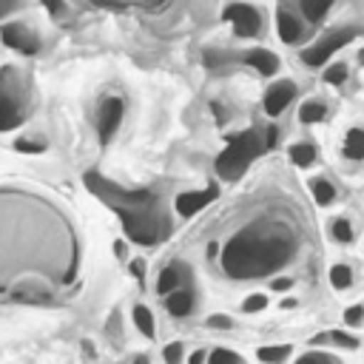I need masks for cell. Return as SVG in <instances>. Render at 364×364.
Returning a JSON list of instances; mask_svg holds the SVG:
<instances>
[{
    "label": "cell",
    "mask_w": 364,
    "mask_h": 364,
    "mask_svg": "<svg viewBox=\"0 0 364 364\" xmlns=\"http://www.w3.org/2000/svg\"><path fill=\"white\" fill-rule=\"evenodd\" d=\"M82 276V239L71 213L43 191L0 185V296L68 299Z\"/></svg>",
    "instance_id": "1"
},
{
    "label": "cell",
    "mask_w": 364,
    "mask_h": 364,
    "mask_svg": "<svg viewBox=\"0 0 364 364\" xmlns=\"http://www.w3.org/2000/svg\"><path fill=\"white\" fill-rule=\"evenodd\" d=\"M299 253V230L282 216H256L216 250L219 270L233 282H256L282 273Z\"/></svg>",
    "instance_id": "2"
},
{
    "label": "cell",
    "mask_w": 364,
    "mask_h": 364,
    "mask_svg": "<svg viewBox=\"0 0 364 364\" xmlns=\"http://www.w3.org/2000/svg\"><path fill=\"white\" fill-rule=\"evenodd\" d=\"M91 191L119 213L125 233L139 245H156L171 233V216L154 191H122L114 182L88 173Z\"/></svg>",
    "instance_id": "3"
},
{
    "label": "cell",
    "mask_w": 364,
    "mask_h": 364,
    "mask_svg": "<svg viewBox=\"0 0 364 364\" xmlns=\"http://www.w3.org/2000/svg\"><path fill=\"white\" fill-rule=\"evenodd\" d=\"M34 105V82L23 65L6 63L0 68V134L17 131Z\"/></svg>",
    "instance_id": "4"
},
{
    "label": "cell",
    "mask_w": 364,
    "mask_h": 364,
    "mask_svg": "<svg viewBox=\"0 0 364 364\" xmlns=\"http://www.w3.org/2000/svg\"><path fill=\"white\" fill-rule=\"evenodd\" d=\"M222 20L230 26L236 40H262L267 31V14L262 6L247 0H230L222 9Z\"/></svg>",
    "instance_id": "5"
},
{
    "label": "cell",
    "mask_w": 364,
    "mask_h": 364,
    "mask_svg": "<svg viewBox=\"0 0 364 364\" xmlns=\"http://www.w3.org/2000/svg\"><path fill=\"white\" fill-rule=\"evenodd\" d=\"M355 34H358V28L355 26H333L330 31H324L318 40H313V43H307V46H301V51H299V60L307 65V68H324L344 46H350L353 40H355Z\"/></svg>",
    "instance_id": "6"
},
{
    "label": "cell",
    "mask_w": 364,
    "mask_h": 364,
    "mask_svg": "<svg viewBox=\"0 0 364 364\" xmlns=\"http://www.w3.org/2000/svg\"><path fill=\"white\" fill-rule=\"evenodd\" d=\"M0 43L20 57H37L43 51V34L28 20H6L0 23Z\"/></svg>",
    "instance_id": "7"
},
{
    "label": "cell",
    "mask_w": 364,
    "mask_h": 364,
    "mask_svg": "<svg viewBox=\"0 0 364 364\" xmlns=\"http://www.w3.org/2000/svg\"><path fill=\"white\" fill-rule=\"evenodd\" d=\"M125 100L119 94H102L97 100V111H94V125H97V139L100 145H111L114 136L119 134L122 122H125Z\"/></svg>",
    "instance_id": "8"
},
{
    "label": "cell",
    "mask_w": 364,
    "mask_h": 364,
    "mask_svg": "<svg viewBox=\"0 0 364 364\" xmlns=\"http://www.w3.org/2000/svg\"><path fill=\"white\" fill-rule=\"evenodd\" d=\"M273 26H276V37L284 43V46H293V48H301L310 43V34L313 28L307 26V20L287 3L282 0L276 6V14H273Z\"/></svg>",
    "instance_id": "9"
},
{
    "label": "cell",
    "mask_w": 364,
    "mask_h": 364,
    "mask_svg": "<svg viewBox=\"0 0 364 364\" xmlns=\"http://www.w3.org/2000/svg\"><path fill=\"white\" fill-rule=\"evenodd\" d=\"M296 94H299L296 80L279 77V80H273V82L264 88V94H262V111H264L270 119H276V117H282V114L290 108V102L296 100Z\"/></svg>",
    "instance_id": "10"
},
{
    "label": "cell",
    "mask_w": 364,
    "mask_h": 364,
    "mask_svg": "<svg viewBox=\"0 0 364 364\" xmlns=\"http://www.w3.org/2000/svg\"><path fill=\"white\" fill-rule=\"evenodd\" d=\"M185 284H196V282H193V267H191L188 262H182V259H171V262H165V264L159 267L154 287H156V293H159V299H162V296H168L171 290L185 287Z\"/></svg>",
    "instance_id": "11"
},
{
    "label": "cell",
    "mask_w": 364,
    "mask_h": 364,
    "mask_svg": "<svg viewBox=\"0 0 364 364\" xmlns=\"http://www.w3.org/2000/svg\"><path fill=\"white\" fill-rule=\"evenodd\" d=\"M162 307L171 318H188L199 310V290L196 284H185V287H176L171 290L168 296H162Z\"/></svg>",
    "instance_id": "12"
},
{
    "label": "cell",
    "mask_w": 364,
    "mask_h": 364,
    "mask_svg": "<svg viewBox=\"0 0 364 364\" xmlns=\"http://www.w3.org/2000/svg\"><path fill=\"white\" fill-rule=\"evenodd\" d=\"M239 60H242L247 68H253L259 77H276V74L282 71V60H279V54L270 51V48H264V46L245 48V51L239 54Z\"/></svg>",
    "instance_id": "13"
},
{
    "label": "cell",
    "mask_w": 364,
    "mask_h": 364,
    "mask_svg": "<svg viewBox=\"0 0 364 364\" xmlns=\"http://www.w3.org/2000/svg\"><path fill=\"white\" fill-rule=\"evenodd\" d=\"M304 20H307V26L313 28V26H321L327 17H330V11L336 9V3L338 0H287Z\"/></svg>",
    "instance_id": "14"
},
{
    "label": "cell",
    "mask_w": 364,
    "mask_h": 364,
    "mask_svg": "<svg viewBox=\"0 0 364 364\" xmlns=\"http://www.w3.org/2000/svg\"><path fill=\"white\" fill-rule=\"evenodd\" d=\"M287 159H290L299 171H310V168L318 162V148H316V142H310V139H296V142L287 145Z\"/></svg>",
    "instance_id": "15"
},
{
    "label": "cell",
    "mask_w": 364,
    "mask_h": 364,
    "mask_svg": "<svg viewBox=\"0 0 364 364\" xmlns=\"http://www.w3.org/2000/svg\"><path fill=\"white\" fill-rule=\"evenodd\" d=\"M327 117H330V105L321 97H307L299 105V125H307V128L310 125H321Z\"/></svg>",
    "instance_id": "16"
},
{
    "label": "cell",
    "mask_w": 364,
    "mask_h": 364,
    "mask_svg": "<svg viewBox=\"0 0 364 364\" xmlns=\"http://www.w3.org/2000/svg\"><path fill=\"white\" fill-rule=\"evenodd\" d=\"M307 188H310V196H313V202H316L318 208H330V205H336V199H338V188H336V182L327 179V176H310V179H307Z\"/></svg>",
    "instance_id": "17"
},
{
    "label": "cell",
    "mask_w": 364,
    "mask_h": 364,
    "mask_svg": "<svg viewBox=\"0 0 364 364\" xmlns=\"http://www.w3.org/2000/svg\"><path fill=\"white\" fill-rule=\"evenodd\" d=\"M341 154L350 162H364V128L361 125H353V128L344 131V136H341Z\"/></svg>",
    "instance_id": "18"
},
{
    "label": "cell",
    "mask_w": 364,
    "mask_h": 364,
    "mask_svg": "<svg viewBox=\"0 0 364 364\" xmlns=\"http://www.w3.org/2000/svg\"><path fill=\"white\" fill-rule=\"evenodd\" d=\"M131 321H134V327L139 330V336H145L148 341L156 338V318H154V310H151L148 304L136 301V304L131 307Z\"/></svg>",
    "instance_id": "19"
},
{
    "label": "cell",
    "mask_w": 364,
    "mask_h": 364,
    "mask_svg": "<svg viewBox=\"0 0 364 364\" xmlns=\"http://www.w3.org/2000/svg\"><path fill=\"white\" fill-rule=\"evenodd\" d=\"M327 239L336 245H353L355 242V228L347 216H336L327 222Z\"/></svg>",
    "instance_id": "20"
},
{
    "label": "cell",
    "mask_w": 364,
    "mask_h": 364,
    "mask_svg": "<svg viewBox=\"0 0 364 364\" xmlns=\"http://www.w3.org/2000/svg\"><path fill=\"white\" fill-rule=\"evenodd\" d=\"M310 344H333V347H344V350H358V336L347 333V330H327V333H318L313 336Z\"/></svg>",
    "instance_id": "21"
},
{
    "label": "cell",
    "mask_w": 364,
    "mask_h": 364,
    "mask_svg": "<svg viewBox=\"0 0 364 364\" xmlns=\"http://www.w3.org/2000/svg\"><path fill=\"white\" fill-rule=\"evenodd\" d=\"M321 82L324 85H333V88H341L350 82V65L344 60H330L324 68H321Z\"/></svg>",
    "instance_id": "22"
},
{
    "label": "cell",
    "mask_w": 364,
    "mask_h": 364,
    "mask_svg": "<svg viewBox=\"0 0 364 364\" xmlns=\"http://www.w3.org/2000/svg\"><path fill=\"white\" fill-rule=\"evenodd\" d=\"M327 282H330L333 290H350L355 284V270L350 264H344V262H336L327 270Z\"/></svg>",
    "instance_id": "23"
},
{
    "label": "cell",
    "mask_w": 364,
    "mask_h": 364,
    "mask_svg": "<svg viewBox=\"0 0 364 364\" xmlns=\"http://www.w3.org/2000/svg\"><path fill=\"white\" fill-rule=\"evenodd\" d=\"M94 6L102 9H136V11H156L162 9L168 0H91Z\"/></svg>",
    "instance_id": "24"
},
{
    "label": "cell",
    "mask_w": 364,
    "mask_h": 364,
    "mask_svg": "<svg viewBox=\"0 0 364 364\" xmlns=\"http://www.w3.org/2000/svg\"><path fill=\"white\" fill-rule=\"evenodd\" d=\"M293 355V344H264L256 350V358L262 364H284Z\"/></svg>",
    "instance_id": "25"
},
{
    "label": "cell",
    "mask_w": 364,
    "mask_h": 364,
    "mask_svg": "<svg viewBox=\"0 0 364 364\" xmlns=\"http://www.w3.org/2000/svg\"><path fill=\"white\" fill-rule=\"evenodd\" d=\"M14 151H23V154H46V151H48V142H46V136H40V134L17 136V139H14Z\"/></svg>",
    "instance_id": "26"
},
{
    "label": "cell",
    "mask_w": 364,
    "mask_h": 364,
    "mask_svg": "<svg viewBox=\"0 0 364 364\" xmlns=\"http://www.w3.org/2000/svg\"><path fill=\"white\" fill-rule=\"evenodd\" d=\"M205 364H247V361L230 347H213V350H208V361Z\"/></svg>",
    "instance_id": "27"
},
{
    "label": "cell",
    "mask_w": 364,
    "mask_h": 364,
    "mask_svg": "<svg viewBox=\"0 0 364 364\" xmlns=\"http://www.w3.org/2000/svg\"><path fill=\"white\" fill-rule=\"evenodd\" d=\"M293 364H341V358L333 355V353H327V350H307Z\"/></svg>",
    "instance_id": "28"
},
{
    "label": "cell",
    "mask_w": 364,
    "mask_h": 364,
    "mask_svg": "<svg viewBox=\"0 0 364 364\" xmlns=\"http://www.w3.org/2000/svg\"><path fill=\"white\" fill-rule=\"evenodd\" d=\"M270 304V299H267V293H247L245 299H242V304H239V310L242 313H262L264 307Z\"/></svg>",
    "instance_id": "29"
},
{
    "label": "cell",
    "mask_w": 364,
    "mask_h": 364,
    "mask_svg": "<svg viewBox=\"0 0 364 364\" xmlns=\"http://www.w3.org/2000/svg\"><path fill=\"white\" fill-rule=\"evenodd\" d=\"M162 361L165 364H185V344L182 341H168L162 347Z\"/></svg>",
    "instance_id": "30"
},
{
    "label": "cell",
    "mask_w": 364,
    "mask_h": 364,
    "mask_svg": "<svg viewBox=\"0 0 364 364\" xmlns=\"http://www.w3.org/2000/svg\"><path fill=\"white\" fill-rule=\"evenodd\" d=\"M40 3H43L46 14H48L54 23H63V20L68 17V3H65V0H40Z\"/></svg>",
    "instance_id": "31"
},
{
    "label": "cell",
    "mask_w": 364,
    "mask_h": 364,
    "mask_svg": "<svg viewBox=\"0 0 364 364\" xmlns=\"http://www.w3.org/2000/svg\"><path fill=\"white\" fill-rule=\"evenodd\" d=\"M341 318H344V327L358 330V327L364 324V304H350V307L341 313Z\"/></svg>",
    "instance_id": "32"
},
{
    "label": "cell",
    "mask_w": 364,
    "mask_h": 364,
    "mask_svg": "<svg viewBox=\"0 0 364 364\" xmlns=\"http://www.w3.org/2000/svg\"><path fill=\"white\" fill-rule=\"evenodd\" d=\"M233 318L228 316V313H210L208 318H205V327L208 330H233Z\"/></svg>",
    "instance_id": "33"
},
{
    "label": "cell",
    "mask_w": 364,
    "mask_h": 364,
    "mask_svg": "<svg viewBox=\"0 0 364 364\" xmlns=\"http://www.w3.org/2000/svg\"><path fill=\"white\" fill-rule=\"evenodd\" d=\"M26 3H28V0H0V23L11 20L17 11H23Z\"/></svg>",
    "instance_id": "34"
},
{
    "label": "cell",
    "mask_w": 364,
    "mask_h": 364,
    "mask_svg": "<svg viewBox=\"0 0 364 364\" xmlns=\"http://www.w3.org/2000/svg\"><path fill=\"white\" fill-rule=\"evenodd\" d=\"M293 284H296V282H293V276H284V273L270 276V290H273V293H287Z\"/></svg>",
    "instance_id": "35"
},
{
    "label": "cell",
    "mask_w": 364,
    "mask_h": 364,
    "mask_svg": "<svg viewBox=\"0 0 364 364\" xmlns=\"http://www.w3.org/2000/svg\"><path fill=\"white\" fill-rule=\"evenodd\" d=\"M128 267H131V273H134L136 282L145 279V259H128Z\"/></svg>",
    "instance_id": "36"
},
{
    "label": "cell",
    "mask_w": 364,
    "mask_h": 364,
    "mask_svg": "<svg viewBox=\"0 0 364 364\" xmlns=\"http://www.w3.org/2000/svg\"><path fill=\"white\" fill-rule=\"evenodd\" d=\"M114 256L119 262H128V242L125 239H114Z\"/></svg>",
    "instance_id": "37"
},
{
    "label": "cell",
    "mask_w": 364,
    "mask_h": 364,
    "mask_svg": "<svg viewBox=\"0 0 364 364\" xmlns=\"http://www.w3.org/2000/svg\"><path fill=\"white\" fill-rule=\"evenodd\" d=\"M205 361H208V350H205V347H196V350L185 358V364H205Z\"/></svg>",
    "instance_id": "38"
},
{
    "label": "cell",
    "mask_w": 364,
    "mask_h": 364,
    "mask_svg": "<svg viewBox=\"0 0 364 364\" xmlns=\"http://www.w3.org/2000/svg\"><path fill=\"white\" fill-rule=\"evenodd\" d=\"M131 364H151V355L139 353V355H134V358H131Z\"/></svg>",
    "instance_id": "39"
},
{
    "label": "cell",
    "mask_w": 364,
    "mask_h": 364,
    "mask_svg": "<svg viewBox=\"0 0 364 364\" xmlns=\"http://www.w3.org/2000/svg\"><path fill=\"white\" fill-rule=\"evenodd\" d=\"M279 307H282V310H290V307H296V299H282Z\"/></svg>",
    "instance_id": "40"
},
{
    "label": "cell",
    "mask_w": 364,
    "mask_h": 364,
    "mask_svg": "<svg viewBox=\"0 0 364 364\" xmlns=\"http://www.w3.org/2000/svg\"><path fill=\"white\" fill-rule=\"evenodd\" d=\"M355 63L364 68V43H361V46H358V51H355Z\"/></svg>",
    "instance_id": "41"
}]
</instances>
